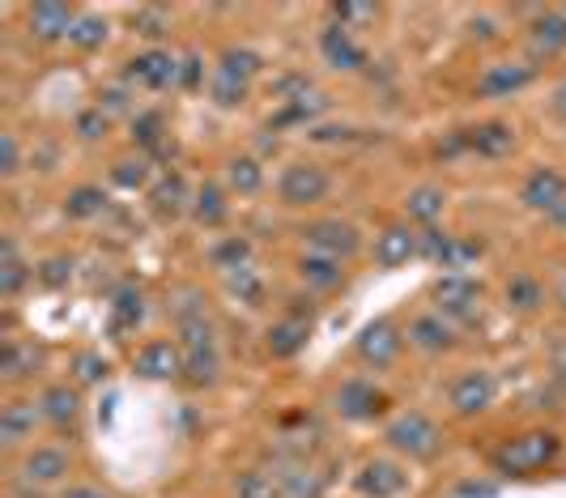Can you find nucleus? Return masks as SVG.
<instances>
[{"label": "nucleus", "instance_id": "3", "mask_svg": "<svg viewBox=\"0 0 566 498\" xmlns=\"http://www.w3.org/2000/svg\"><path fill=\"white\" fill-rule=\"evenodd\" d=\"M558 447H563V443H558L554 430H528V435L503 443V447L494 452V469L511 473V477H528V473L545 469V465L558 456Z\"/></svg>", "mask_w": 566, "mask_h": 498}, {"label": "nucleus", "instance_id": "57", "mask_svg": "<svg viewBox=\"0 0 566 498\" xmlns=\"http://www.w3.org/2000/svg\"><path fill=\"white\" fill-rule=\"evenodd\" d=\"M554 111H558V115H566V82L554 90Z\"/></svg>", "mask_w": 566, "mask_h": 498}, {"label": "nucleus", "instance_id": "32", "mask_svg": "<svg viewBox=\"0 0 566 498\" xmlns=\"http://www.w3.org/2000/svg\"><path fill=\"white\" fill-rule=\"evenodd\" d=\"M248 90H252V82H243V77H234L227 69H218L213 82H209V98H213L218 107H239V103L248 98Z\"/></svg>", "mask_w": 566, "mask_h": 498}, {"label": "nucleus", "instance_id": "49", "mask_svg": "<svg viewBox=\"0 0 566 498\" xmlns=\"http://www.w3.org/2000/svg\"><path fill=\"white\" fill-rule=\"evenodd\" d=\"M0 170L4 175H18L22 170V154H18V137L13 133H0Z\"/></svg>", "mask_w": 566, "mask_h": 498}, {"label": "nucleus", "instance_id": "35", "mask_svg": "<svg viewBox=\"0 0 566 498\" xmlns=\"http://www.w3.org/2000/svg\"><path fill=\"white\" fill-rule=\"evenodd\" d=\"M69 43L82 48V52L103 48V43H107V18H103V13H82L77 27H73V34H69Z\"/></svg>", "mask_w": 566, "mask_h": 498}, {"label": "nucleus", "instance_id": "24", "mask_svg": "<svg viewBox=\"0 0 566 498\" xmlns=\"http://www.w3.org/2000/svg\"><path fill=\"white\" fill-rule=\"evenodd\" d=\"M469 145H473L482 158H503V154L515 149V128L503 124V120H490V124L469 133Z\"/></svg>", "mask_w": 566, "mask_h": 498}, {"label": "nucleus", "instance_id": "56", "mask_svg": "<svg viewBox=\"0 0 566 498\" xmlns=\"http://www.w3.org/2000/svg\"><path fill=\"white\" fill-rule=\"evenodd\" d=\"M545 218H549V221H558V226H566V200H558V205H554V209H549Z\"/></svg>", "mask_w": 566, "mask_h": 498}, {"label": "nucleus", "instance_id": "55", "mask_svg": "<svg viewBox=\"0 0 566 498\" xmlns=\"http://www.w3.org/2000/svg\"><path fill=\"white\" fill-rule=\"evenodd\" d=\"M460 495L464 498H490L494 495V486H478V481H469V486H460Z\"/></svg>", "mask_w": 566, "mask_h": 498}, {"label": "nucleus", "instance_id": "53", "mask_svg": "<svg viewBox=\"0 0 566 498\" xmlns=\"http://www.w3.org/2000/svg\"><path fill=\"white\" fill-rule=\"evenodd\" d=\"M60 498H112L107 490H98V486H69Z\"/></svg>", "mask_w": 566, "mask_h": 498}, {"label": "nucleus", "instance_id": "36", "mask_svg": "<svg viewBox=\"0 0 566 498\" xmlns=\"http://www.w3.org/2000/svg\"><path fill=\"white\" fill-rule=\"evenodd\" d=\"M533 43L545 52H563L566 48V13H541L533 27Z\"/></svg>", "mask_w": 566, "mask_h": 498}, {"label": "nucleus", "instance_id": "8", "mask_svg": "<svg viewBox=\"0 0 566 498\" xmlns=\"http://www.w3.org/2000/svg\"><path fill=\"white\" fill-rule=\"evenodd\" d=\"M434 299H439V315H443V320H473L482 290L464 273H448L434 286Z\"/></svg>", "mask_w": 566, "mask_h": 498}, {"label": "nucleus", "instance_id": "40", "mask_svg": "<svg viewBox=\"0 0 566 498\" xmlns=\"http://www.w3.org/2000/svg\"><path fill=\"white\" fill-rule=\"evenodd\" d=\"M248 256H252V243L234 235V239H227V243H218L209 260H213L222 273H234V269H243V264H248Z\"/></svg>", "mask_w": 566, "mask_h": 498}, {"label": "nucleus", "instance_id": "51", "mask_svg": "<svg viewBox=\"0 0 566 498\" xmlns=\"http://www.w3.org/2000/svg\"><path fill=\"white\" fill-rule=\"evenodd\" d=\"M200 69H205V64H200L197 52L184 55V60H179V85H184V90H197V85H200Z\"/></svg>", "mask_w": 566, "mask_h": 498}, {"label": "nucleus", "instance_id": "41", "mask_svg": "<svg viewBox=\"0 0 566 498\" xmlns=\"http://www.w3.org/2000/svg\"><path fill=\"white\" fill-rule=\"evenodd\" d=\"M227 286H230V294H239L248 307H255L260 299H264V286H260V277L252 273V264H243V269L227 273Z\"/></svg>", "mask_w": 566, "mask_h": 498}, {"label": "nucleus", "instance_id": "45", "mask_svg": "<svg viewBox=\"0 0 566 498\" xmlns=\"http://www.w3.org/2000/svg\"><path fill=\"white\" fill-rule=\"evenodd\" d=\"M133 30L145 34V39H163L170 30L167 9H137V13H133Z\"/></svg>", "mask_w": 566, "mask_h": 498}, {"label": "nucleus", "instance_id": "6", "mask_svg": "<svg viewBox=\"0 0 566 498\" xmlns=\"http://www.w3.org/2000/svg\"><path fill=\"white\" fill-rule=\"evenodd\" d=\"M303 239H307V248L315 256H333V260H345V256H354L358 251V230L349 226V221L340 218H328V221H312L307 230H303Z\"/></svg>", "mask_w": 566, "mask_h": 498}, {"label": "nucleus", "instance_id": "44", "mask_svg": "<svg viewBox=\"0 0 566 498\" xmlns=\"http://www.w3.org/2000/svg\"><path fill=\"white\" fill-rule=\"evenodd\" d=\"M478 256H482V243H464V239H452L439 264H443V269H452V273H464V269H469Z\"/></svg>", "mask_w": 566, "mask_h": 498}, {"label": "nucleus", "instance_id": "31", "mask_svg": "<svg viewBox=\"0 0 566 498\" xmlns=\"http://www.w3.org/2000/svg\"><path fill=\"white\" fill-rule=\"evenodd\" d=\"M112 315H115V329H119V332L137 329V324L145 320V294H142V290H133V286H124V290L115 294Z\"/></svg>", "mask_w": 566, "mask_h": 498}, {"label": "nucleus", "instance_id": "48", "mask_svg": "<svg viewBox=\"0 0 566 498\" xmlns=\"http://www.w3.org/2000/svg\"><path fill=\"white\" fill-rule=\"evenodd\" d=\"M69 277H73V260H64V256H52V260L39 269V281H43V286H64Z\"/></svg>", "mask_w": 566, "mask_h": 498}, {"label": "nucleus", "instance_id": "16", "mask_svg": "<svg viewBox=\"0 0 566 498\" xmlns=\"http://www.w3.org/2000/svg\"><path fill=\"white\" fill-rule=\"evenodd\" d=\"M319 52H324V60H328L333 69H345V73H358V69L367 64V52L354 43V34L345 27L324 30V34H319Z\"/></svg>", "mask_w": 566, "mask_h": 498}, {"label": "nucleus", "instance_id": "39", "mask_svg": "<svg viewBox=\"0 0 566 498\" xmlns=\"http://www.w3.org/2000/svg\"><path fill=\"white\" fill-rule=\"evenodd\" d=\"M103 205H107L103 188H77V193H69V200H64V214L69 218H98Z\"/></svg>", "mask_w": 566, "mask_h": 498}, {"label": "nucleus", "instance_id": "13", "mask_svg": "<svg viewBox=\"0 0 566 498\" xmlns=\"http://www.w3.org/2000/svg\"><path fill=\"white\" fill-rule=\"evenodd\" d=\"M405 486H409V477L392 460H367L358 473V495L363 498H397L405 495Z\"/></svg>", "mask_w": 566, "mask_h": 498}, {"label": "nucleus", "instance_id": "12", "mask_svg": "<svg viewBox=\"0 0 566 498\" xmlns=\"http://www.w3.org/2000/svg\"><path fill=\"white\" fill-rule=\"evenodd\" d=\"M133 366H137L142 380H175L184 371V350L175 341H149L137 350Z\"/></svg>", "mask_w": 566, "mask_h": 498}, {"label": "nucleus", "instance_id": "25", "mask_svg": "<svg viewBox=\"0 0 566 498\" xmlns=\"http://www.w3.org/2000/svg\"><path fill=\"white\" fill-rule=\"evenodd\" d=\"M39 417H43V409H39V405H30V401H13V405H4V414H0V439L4 443L30 439Z\"/></svg>", "mask_w": 566, "mask_h": 498}, {"label": "nucleus", "instance_id": "22", "mask_svg": "<svg viewBox=\"0 0 566 498\" xmlns=\"http://www.w3.org/2000/svg\"><path fill=\"white\" fill-rule=\"evenodd\" d=\"M149 205H154V214H158V218H175V214H184V205H188V184H184V175H179V170L163 175V179L149 188Z\"/></svg>", "mask_w": 566, "mask_h": 498}, {"label": "nucleus", "instance_id": "19", "mask_svg": "<svg viewBox=\"0 0 566 498\" xmlns=\"http://www.w3.org/2000/svg\"><path fill=\"white\" fill-rule=\"evenodd\" d=\"M409 256H418V230H409V226H388V230L375 239V260H379L384 269L409 264Z\"/></svg>", "mask_w": 566, "mask_h": 498}, {"label": "nucleus", "instance_id": "28", "mask_svg": "<svg viewBox=\"0 0 566 498\" xmlns=\"http://www.w3.org/2000/svg\"><path fill=\"white\" fill-rule=\"evenodd\" d=\"M34 366H39V350L30 341H4V354H0L4 380H27Z\"/></svg>", "mask_w": 566, "mask_h": 498}, {"label": "nucleus", "instance_id": "38", "mask_svg": "<svg viewBox=\"0 0 566 498\" xmlns=\"http://www.w3.org/2000/svg\"><path fill=\"white\" fill-rule=\"evenodd\" d=\"M133 141L145 145V149H163L167 145V120H163V111H145L133 120Z\"/></svg>", "mask_w": 566, "mask_h": 498}, {"label": "nucleus", "instance_id": "11", "mask_svg": "<svg viewBox=\"0 0 566 498\" xmlns=\"http://www.w3.org/2000/svg\"><path fill=\"white\" fill-rule=\"evenodd\" d=\"M77 9H69V4H56V0H43V4H34L27 13L30 22V34L34 39H43V43H56V39H69L73 27H77Z\"/></svg>", "mask_w": 566, "mask_h": 498}, {"label": "nucleus", "instance_id": "54", "mask_svg": "<svg viewBox=\"0 0 566 498\" xmlns=\"http://www.w3.org/2000/svg\"><path fill=\"white\" fill-rule=\"evenodd\" d=\"M549 366H554V371H558V375L566 380V336L558 341V345H554V350H549Z\"/></svg>", "mask_w": 566, "mask_h": 498}, {"label": "nucleus", "instance_id": "17", "mask_svg": "<svg viewBox=\"0 0 566 498\" xmlns=\"http://www.w3.org/2000/svg\"><path fill=\"white\" fill-rule=\"evenodd\" d=\"M533 82V69L528 64H490L482 77H478V94L482 98H511L515 90Z\"/></svg>", "mask_w": 566, "mask_h": 498}, {"label": "nucleus", "instance_id": "52", "mask_svg": "<svg viewBox=\"0 0 566 498\" xmlns=\"http://www.w3.org/2000/svg\"><path fill=\"white\" fill-rule=\"evenodd\" d=\"M98 107L124 111V107H128V90H124V85H112V90H103V103H98Z\"/></svg>", "mask_w": 566, "mask_h": 498}, {"label": "nucleus", "instance_id": "14", "mask_svg": "<svg viewBox=\"0 0 566 498\" xmlns=\"http://www.w3.org/2000/svg\"><path fill=\"white\" fill-rule=\"evenodd\" d=\"M69 469H73V460H69L64 447H34L27 456V465H22V477L30 486H56V481L69 477Z\"/></svg>", "mask_w": 566, "mask_h": 498}, {"label": "nucleus", "instance_id": "34", "mask_svg": "<svg viewBox=\"0 0 566 498\" xmlns=\"http://www.w3.org/2000/svg\"><path fill=\"white\" fill-rule=\"evenodd\" d=\"M443 205H448V196H443V188H418V193H409V200H405V209H409V218L413 221H430L443 218Z\"/></svg>", "mask_w": 566, "mask_h": 498}, {"label": "nucleus", "instance_id": "2", "mask_svg": "<svg viewBox=\"0 0 566 498\" xmlns=\"http://www.w3.org/2000/svg\"><path fill=\"white\" fill-rule=\"evenodd\" d=\"M384 439H388L392 452L409 456V460H434L439 447H443V435H439L434 417H426L422 409H409V414L392 417L388 430H384Z\"/></svg>", "mask_w": 566, "mask_h": 498}, {"label": "nucleus", "instance_id": "43", "mask_svg": "<svg viewBox=\"0 0 566 498\" xmlns=\"http://www.w3.org/2000/svg\"><path fill=\"white\" fill-rule=\"evenodd\" d=\"M145 179H149V158H124L112 170V184L119 188H145Z\"/></svg>", "mask_w": 566, "mask_h": 498}, {"label": "nucleus", "instance_id": "15", "mask_svg": "<svg viewBox=\"0 0 566 498\" xmlns=\"http://www.w3.org/2000/svg\"><path fill=\"white\" fill-rule=\"evenodd\" d=\"M524 205L528 209H541V214H549L558 200H566V175L558 170H549V166H537L528 179H524Z\"/></svg>", "mask_w": 566, "mask_h": 498}, {"label": "nucleus", "instance_id": "29", "mask_svg": "<svg viewBox=\"0 0 566 498\" xmlns=\"http://www.w3.org/2000/svg\"><path fill=\"white\" fill-rule=\"evenodd\" d=\"M227 184H230V193L255 196L260 188H264V170H260V163H255V158H230V163H227Z\"/></svg>", "mask_w": 566, "mask_h": 498}, {"label": "nucleus", "instance_id": "10", "mask_svg": "<svg viewBox=\"0 0 566 498\" xmlns=\"http://www.w3.org/2000/svg\"><path fill=\"white\" fill-rule=\"evenodd\" d=\"M128 82L145 85V90H167V85H179V60L163 48H149L137 60H128Z\"/></svg>", "mask_w": 566, "mask_h": 498}, {"label": "nucleus", "instance_id": "20", "mask_svg": "<svg viewBox=\"0 0 566 498\" xmlns=\"http://www.w3.org/2000/svg\"><path fill=\"white\" fill-rule=\"evenodd\" d=\"M312 336V320H298V315H285L269 329V354L273 359H294Z\"/></svg>", "mask_w": 566, "mask_h": 498}, {"label": "nucleus", "instance_id": "46", "mask_svg": "<svg viewBox=\"0 0 566 498\" xmlns=\"http://www.w3.org/2000/svg\"><path fill=\"white\" fill-rule=\"evenodd\" d=\"M77 380H82V384H103V380H107V359L94 354V350L77 354Z\"/></svg>", "mask_w": 566, "mask_h": 498}, {"label": "nucleus", "instance_id": "27", "mask_svg": "<svg viewBox=\"0 0 566 498\" xmlns=\"http://www.w3.org/2000/svg\"><path fill=\"white\" fill-rule=\"evenodd\" d=\"M27 277H30V269L22 264V256H18V243L4 239V243H0V294L13 299V294L27 286Z\"/></svg>", "mask_w": 566, "mask_h": 498}, {"label": "nucleus", "instance_id": "5", "mask_svg": "<svg viewBox=\"0 0 566 498\" xmlns=\"http://www.w3.org/2000/svg\"><path fill=\"white\" fill-rule=\"evenodd\" d=\"M494 392H499V384H494L490 371H464L448 387V401H452V409L460 417H473V414H485L494 405Z\"/></svg>", "mask_w": 566, "mask_h": 498}, {"label": "nucleus", "instance_id": "30", "mask_svg": "<svg viewBox=\"0 0 566 498\" xmlns=\"http://www.w3.org/2000/svg\"><path fill=\"white\" fill-rule=\"evenodd\" d=\"M192 214H197L200 226H222L227 221V193L218 184H205L197 196H192Z\"/></svg>", "mask_w": 566, "mask_h": 498}, {"label": "nucleus", "instance_id": "37", "mask_svg": "<svg viewBox=\"0 0 566 498\" xmlns=\"http://www.w3.org/2000/svg\"><path fill=\"white\" fill-rule=\"evenodd\" d=\"M234 498H282V495H277V481H273V473L243 469L239 477H234Z\"/></svg>", "mask_w": 566, "mask_h": 498}, {"label": "nucleus", "instance_id": "1", "mask_svg": "<svg viewBox=\"0 0 566 498\" xmlns=\"http://www.w3.org/2000/svg\"><path fill=\"white\" fill-rule=\"evenodd\" d=\"M179 324V350H184V371L192 384H213L222 362H218V336H213V324L209 315H184L175 320Z\"/></svg>", "mask_w": 566, "mask_h": 498}, {"label": "nucleus", "instance_id": "47", "mask_svg": "<svg viewBox=\"0 0 566 498\" xmlns=\"http://www.w3.org/2000/svg\"><path fill=\"white\" fill-rule=\"evenodd\" d=\"M77 133H82L85 141H98L103 133H107V111L103 107L82 111V115H77Z\"/></svg>", "mask_w": 566, "mask_h": 498}, {"label": "nucleus", "instance_id": "33", "mask_svg": "<svg viewBox=\"0 0 566 498\" xmlns=\"http://www.w3.org/2000/svg\"><path fill=\"white\" fill-rule=\"evenodd\" d=\"M507 303L515 311H537L545 303V290H541V281L533 273H515L507 281Z\"/></svg>", "mask_w": 566, "mask_h": 498}, {"label": "nucleus", "instance_id": "18", "mask_svg": "<svg viewBox=\"0 0 566 498\" xmlns=\"http://www.w3.org/2000/svg\"><path fill=\"white\" fill-rule=\"evenodd\" d=\"M273 481H277V495L282 498H324V477L312 465H303V460L282 465V469L273 473Z\"/></svg>", "mask_w": 566, "mask_h": 498}, {"label": "nucleus", "instance_id": "42", "mask_svg": "<svg viewBox=\"0 0 566 498\" xmlns=\"http://www.w3.org/2000/svg\"><path fill=\"white\" fill-rule=\"evenodd\" d=\"M218 69H227V73H234V77L252 82L255 73H260V55L248 52V48H227V52H222V64H218Z\"/></svg>", "mask_w": 566, "mask_h": 498}, {"label": "nucleus", "instance_id": "58", "mask_svg": "<svg viewBox=\"0 0 566 498\" xmlns=\"http://www.w3.org/2000/svg\"><path fill=\"white\" fill-rule=\"evenodd\" d=\"M563 303H566V277H563Z\"/></svg>", "mask_w": 566, "mask_h": 498}, {"label": "nucleus", "instance_id": "7", "mask_svg": "<svg viewBox=\"0 0 566 498\" xmlns=\"http://www.w3.org/2000/svg\"><path fill=\"white\" fill-rule=\"evenodd\" d=\"M405 345V336L392 320H370L367 329L358 332V359L367 366H392Z\"/></svg>", "mask_w": 566, "mask_h": 498}, {"label": "nucleus", "instance_id": "26", "mask_svg": "<svg viewBox=\"0 0 566 498\" xmlns=\"http://www.w3.org/2000/svg\"><path fill=\"white\" fill-rule=\"evenodd\" d=\"M298 277L312 286V290H337L340 277H345V269H340V260H333V256H303V264H298Z\"/></svg>", "mask_w": 566, "mask_h": 498}, {"label": "nucleus", "instance_id": "23", "mask_svg": "<svg viewBox=\"0 0 566 498\" xmlns=\"http://www.w3.org/2000/svg\"><path fill=\"white\" fill-rule=\"evenodd\" d=\"M39 409H43V417H48L52 426H69L73 417L82 414V401H77V392L69 384H52V387H43Z\"/></svg>", "mask_w": 566, "mask_h": 498}, {"label": "nucleus", "instance_id": "21", "mask_svg": "<svg viewBox=\"0 0 566 498\" xmlns=\"http://www.w3.org/2000/svg\"><path fill=\"white\" fill-rule=\"evenodd\" d=\"M409 341H413L418 350H426V354H443V350L455 345V332L443 315H418V320L409 324Z\"/></svg>", "mask_w": 566, "mask_h": 498}, {"label": "nucleus", "instance_id": "4", "mask_svg": "<svg viewBox=\"0 0 566 498\" xmlns=\"http://www.w3.org/2000/svg\"><path fill=\"white\" fill-rule=\"evenodd\" d=\"M277 193H282L285 205L294 209H307V205H319L324 196L333 193V175L315 163H290L277 179Z\"/></svg>", "mask_w": 566, "mask_h": 498}, {"label": "nucleus", "instance_id": "9", "mask_svg": "<svg viewBox=\"0 0 566 498\" xmlns=\"http://www.w3.org/2000/svg\"><path fill=\"white\" fill-rule=\"evenodd\" d=\"M333 405L349 422H370V417L384 414V392L370 384V380H345L337 387V396H333Z\"/></svg>", "mask_w": 566, "mask_h": 498}, {"label": "nucleus", "instance_id": "50", "mask_svg": "<svg viewBox=\"0 0 566 498\" xmlns=\"http://www.w3.org/2000/svg\"><path fill=\"white\" fill-rule=\"evenodd\" d=\"M333 13H337L340 27H345V22H375V18H379V9H375V4H337Z\"/></svg>", "mask_w": 566, "mask_h": 498}]
</instances>
